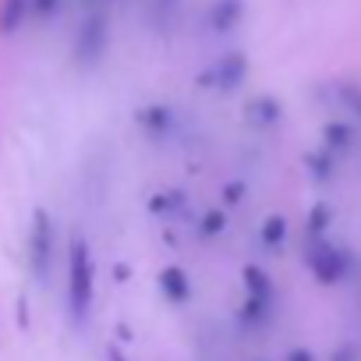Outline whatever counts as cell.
Instances as JSON below:
<instances>
[{
    "instance_id": "cell-4",
    "label": "cell",
    "mask_w": 361,
    "mask_h": 361,
    "mask_svg": "<svg viewBox=\"0 0 361 361\" xmlns=\"http://www.w3.org/2000/svg\"><path fill=\"white\" fill-rule=\"evenodd\" d=\"M241 11H245L241 0H213V8H209V29L213 32H231L241 22Z\"/></svg>"
},
{
    "instance_id": "cell-3",
    "label": "cell",
    "mask_w": 361,
    "mask_h": 361,
    "mask_svg": "<svg viewBox=\"0 0 361 361\" xmlns=\"http://www.w3.org/2000/svg\"><path fill=\"white\" fill-rule=\"evenodd\" d=\"M245 75H248L245 54H224V57L202 75V85H216L220 92H231V89H238V85L245 82Z\"/></svg>"
},
{
    "instance_id": "cell-7",
    "label": "cell",
    "mask_w": 361,
    "mask_h": 361,
    "mask_svg": "<svg viewBox=\"0 0 361 361\" xmlns=\"http://www.w3.org/2000/svg\"><path fill=\"white\" fill-rule=\"evenodd\" d=\"M110 361H124V357H121V354H117V350H114V354H110Z\"/></svg>"
},
{
    "instance_id": "cell-1",
    "label": "cell",
    "mask_w": 361,
    "mask_h": 361,
    "mask_svg": "<svg viewBox=\"0 0 361 361\" xmlns=\"http://www.w3.org/2000/svg\"><path fill=\"white\" fill-rule=\"evenodd\" d=\"M92 255L85 248V241L75 234L71 248H68V312L71 322H85L89 308H92Z\"/></svg>"
},
{
    "instance_id": "cell-5",
    "label": "cell",
    "mask_w": 361,
    "mask_h": 361,
    "mask_svg": "<svg viewBox=\"0 0 361 361\" xmlns=\"http://www.w3.org/2000/svg\"><path fill=\"white\" fill-rule=\"evenodd\" d=\"M29 15H32V0H4L0 4V32L11 36L18 25H25Z\"/></svg>"
},
{
    "instance_id": "cell-6",
    "label": "cell",
    "mask_w": 361,
    "mask_h": 361,
    "mask_svg": "<svg viewBox=\"0 0 361 361\" xmlns=\"http://www.w3.org/2000/svg\"><path fill=\"white\" fill-rule=\"evenodd\" d=\"M57 8H61V0H32L36 18H50V15H57Z\"/></svg>"
},
{
    "instance_id": "cell-2",
    "label": "cell",
    "mask_w": 361,
    "mask_h": 361,
    "mask_svg": "<svg viewBox=\"0 0 361 361\" xmlns=\"http://www.w3.org/2000/svg\"><path fill=\"white\" fill-rule=\"evenodd\" d=\"M106 39H110V25L103 11H92L82 25H78V43H75V57L82 64H96L106 54Z\"/></svg>"
}]
</instances>
